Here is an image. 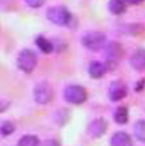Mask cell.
<instances>
[{
  "label": "cell",
  "instance_id": "d6986e66",
  "mask_svg": "<svg viewBox=\"0 0 145 146\" xmlns=\"http://www.w3.org/2000/svg\"><path fill=\"white\" fill-rule=\"evenodd\" d=\"M11 103L8 100H0V113L4 112V111H7L8 107H9Z\"/></svg>",
  "mask_w": 145,
  "mask_h": 146
},
{
  "label": "cell",
  "instance_id": "8992f818",
  "mask_svg": "<svg viewBox=\"0 0 145 146\" xmlns=\"http://www.w3.org/2000/svg\"><path fill=\"white\" fill-rule=\"evenodd\" d=\"M34 100L38 103V104H49V103L53 100V96H54V92L53 88L49 83H40V84L36 86L34 88Z\"/></svg>",
  "mask_w": 145,
  "mask_h": 146
},
{
  "label": "cell",
  "instance_id": "3957f363",
  "mask_svg": "<svg viewBox=\"0 0 145 146\" xmlns=\"http://www.w3.org/2000/svg\"><path fill=\"white\" fill-rule=\"evenodd\" d=\"M46 17L50 23L57 24V25H69V23L73 19V16L69 12L67 8L62 7V5L49 8L46 12Z\"/></svg>",
  "mask_w": 145,
  "mask_h": 146
},
{
  "label": "cell",
  "instance_id": "7c38bea8",
  "mask_svg": "<svg viewBox=\"0 0 145 146\" xmlns=\"http://www.w3.org/2000/svg\"><path fill=\"white\" fill-rule=\"evenodd\" d=\"M36 45H37V48L40 49L42 53H45V54H49V53H51V51L54 50V45L51 44L46 37H44V36H38V37L36 38Z\"/></svg>",
  "mask_w": 145,
  "mask_h": 146
},
{
  "label": "cell",
  "instance_id": "5b68a950",
  "mask_svg": "<svg viewBox=\"0 0 145 146\" xmlns=\"http://www.w3.org/2000/svg\"><path fill=\"white\" fill-rule=\"evenodd\" d=\"M63 96H65V100L67 103L78 106V104H83L87 100V91L82 86L73 84L65 88Z\"/></svg>",
  "mask_w": 145,
  "mask_h": 146
},
{
  "label": "cell",
  "instance_id": "8fae6325",
  "mask_svg": "<svg viewBox=\"0 0 145 146\" xmlns=\"http://www.w3.org/2000/svg\"><path fill=\"white\" fill-rule=\"evenodd\" d=\"M107 72V67L102 62H91L88 66V74L94 79H100Z\"/></svg>",
  "mask_w": 145,
  "mask_h": 146
},
{
  "label": "cell",
  "instance_id": "52a82bcc",
  "mask_svg": "<svg viewBox=\"0 0 145 146\" xmlns=\"http://www.w3.org/2000/svg\"><path fill=\"white\" fill-rule=\"evenodd\" d=\"M127 86L123 80H114L110 84V88H108V96L112 102H119V100H123V99L127 96Z\"/></svg>",
  "mask_w": 145,
  "mask_h": 146
},
{
  "label": "cell",
  "instance_id": "6da1fadb",
  "mask_svg": "<svg viewBox=\"0 0 145 146\" xmlns=\"http://www.w3.org/2000/svg\"><path fill=\"white\" fill-rule=\"evenodd\" d=\"M124 55V49L119 42H110L106 46V67L107 70H112L118 66Z\"/></svg>",
  "mask_w": 145,
  "mask_h": 146
},
{
  "label": "cell",
  "instance_id": "30bf717a",
  "mask_svg": "<svg viewBox=\"0 0 145 146\" xmlns=\"http://www.w3.org/2000/svg\"><path fill=\"white\" fill-rule=\"evenodd\" d=\"M111 146H133V141L128 133L118 132L112 136Z\"/></svg>",
  "mask_w": 145,
  "mask_h": 146
},
{
  "label": "cell",
  "instance_id": "277c9868",
  "mask_svg": "<svg viewBox=\"0 0 145 146\" xmlns=\"http://www.w3.org/2000/svg\"><path fill=\"white\" fill-rule=\"evenodd\" d=\"M37 66V57L32 50L24 49L19 53L17 57V67L20 68L23 72L31 74Z\"/></svg>",
  "mask_w": 145,
  "mask_h": 146
},
{
  "label": "cell",
  "instance_id": "44dd1931",
  "mask_svg": "<svg viewBox=\"0 0 145 146\" xmlns=\"http://www.w3.org/2000/svg\"><path fill=\"white\" fill-rule=\"evenodd\" d=\"M144 84H145V80L144 79H142V80H140V83H137V84H136V91L137 92H140V91H142V90H144Z\"/></svg>",
  "mask_w": 145,
  "mask_h": 146
},
{
  "label": "cell",
  "instance_id": "ffe728a7",
  "mask_svg": "<svg viewBox=\"0 0 145 146\" xmlns=\"http://www.w3.org/2000/svg\"><path fill=\"white\" fill-rule=\"evenodd\" d=\"M44 146H59V142L57 139H47L44 142Z\"/></svg>",
  "mask_w": 145,
  "mask_h": 146
},
{
  "label": "cell",
  "instance_id": "e0dca14e",
  "mask_svg": "<svg viewBox=\"0 0 145 146\" xmlns=\"http://www.w3.org/2000/svg\"><path fill=\"white\" fill-rule=\"evenodd\" d=\"M15 132V125L11 121H4L1 125H0V134L1 136H11L12 133Z\"/></svg>",
  "mask_w": 145,
  "mask_h": 146
},
{
  "label": "cell",
  "instance_id": "5bb4252c",
  "mask_svg": "<svg viewBox=\"0 0 145 146\" xmlns=\"http://www.w3.org/2000/svg\"><path fill=\"white\" fill-rule=\"evenodd\" d=\"M128 108L124 106L122 107H118V109L115 111V115H114V119L115 121L118 122V124H120V125H124V124H127V121H128Z\"/></svg>",
  "mask_w": 145,
  "mask_h": 146
},
{
  "label": "cell",
  "instance_id": "7a4b0ae2",
  "mask_svg": "<svg viewBox=\"0 0 145 146\" xmlns=\"http://www.w3.org/2000/svg\"><path fill=\"white\" fill-rule=\"evenodd\" d=\"M107 44V38L100 32H88L82 37V45L91 51H98Z\"/></svg>",
  "mask_w": 145,
  "mask_h": 146
},
{
  "label": "cell",
  "instance_id": "ba28073f",
  "mask_svg": "<svg viewBox=\"0 0 145 146\" xmlns=\"http://www.w3.org/2000/svg\"><path fill=\"white\" fill-rule=\"evenodd\" d=\"M107 126H108L107 121L103 117H99V119L94 120V121H91L88 124L87 133L92 138H100L106 133V130H107Z\"/></svg>",
  "mask_w": 145,
  "mask_h": 146
},
{
  "label": "cell",
  "instance_id": "9c48e42d",
  "mask_svg": "<svg viewBox=\"0 0 145 146\" xmlns=\"http://www.w3.org/2000/svg\"><path fill=\"white\" fill-rule=\"evenodd\" d=\"M131 66L136 71L145 70V49H137L131 57Z\"/></svg>",
  "mask_w": 145,
  "mask_h": 146
},
{
  "label": "cell",
  "instance_id": "4fadbf2b",
  "mask_svg": "<svg viewBox=\"0 0 145 146\" xmlns=\"http://www.w3.org/2000/svg\"><path fill=\"white\" fill-rule=\"evenodd\" d=\"M108 8L114 15H122L127 11V3L124 0H110Z\"/></svg>",
  "mask_w": 145,
  "mask_h": 146
},
{
  "label": "cell",
  "instance_id": "ac0fdd59",
  "mask_svg": "<svg viewBox=\"0 0 145 146\" xmlns=\"http://www.w3.org/2000/svg\"><path fill=\"white\" fill-rule=\"evenodd\" d=\"M27 1V4L29 5V7L32 8H40L42 4H44L45 0H25Z\"/></svg>",
  "mask_w": 145,
  "mask_h": 146
},
{
  "label": "cell",
  "instance_id": "7402d4cb",
  "mask_svg": "<svg viewBox=\"0 0 145 146\" xmlns=\"http://www.w3.org/2000/svg\"><path fill=\"white\" fill-rule=\"evenodd\" d=\"M127 4H132V5H137V4L142 3V0H124Z\"/></svg>",
  "mask_w": 145,
  "mask_h": 146
},
{
  "label": "cell",
  "instance_id": "2e32d148",
  "mask_svg": "<svg viewBox=\"0 0 145 146\" xmlns=\"http://www.w3.org/2000/svg\"><path fill=\"white\" fill-rule=\"evenodd\" d=\"M133 133H135V137L140 141V142L145 143V121L144 120H140L135 124L133 126Z\"/></svg>",
  "mask_w": 145,
  "mask_h": 146
},
{
  "label": "cell",
  "instance_id": "9a60e30c",
  "mask_svg": "<svg viewBox=\"0 0 145 146\" xmlns=\"http://www.w3.org/2000/svg\"><path fill=\"white\" fill-rule=\"evenodd\" d=\"M17 146H41V141L37 136L27 134V136H23L19 139Z\"/></svg>",
  "mask_w": 145,
  "mask_h": 146
}]
</instances>
